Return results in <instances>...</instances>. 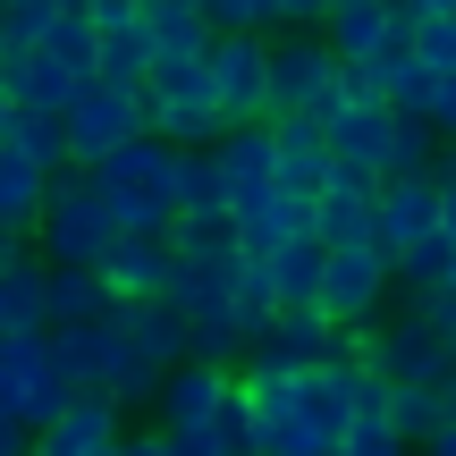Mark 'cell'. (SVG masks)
Here are the masks:
<instances>
[{"mask_svg":"<svg viewBox=\"0 0 456 456\" xmlns=\"http://www.w3.org/2000/svg\"><path fill=\"white\" fill-rule=\"evenodd\" d=\"M203 440H212L220 456H254V414H245V397H237V380H228V397L212 406V423H203Z\"/></svg>","mask_w":456,"mask_h":456,"instance_id":"4316f807","label":"cell"},{"mask_svg":"<svg viewBox=\"0 0 456 456\" xmlns=\"http://www.w3.org/2000/svg\"><path fill=\"white\" fill-rule=\"evenodd\" d=\"M440 237L456 245V195H448V186H440Z\"/></svg>","mask_w":456,"mask_h":456,"instance_id":"f35d334b","label":"cell"},{"mask_svg":"<svg viewBox=\"0 0 456 456\" xmlns=\"http://www.w3.org/2000/svg\"><path fill=\"white\" fill-rule=\"evenodd\" d=\"M423 17H456V0H423Z\"/></svg>","mask_w":456,"mask_h":456,"instance_id":"60d3db41","label":"cell"},{"mask_svg":"<svg viewBox=\"0 0 456 456\" xmlns=\"http://www.w3.org/2000/svg\"><path fill=\"white\" fill-rule=\"evenodd\" d=\"M262 85H271V110H262V118H330L346 102V68L330 60L322 34L262 43Z\"/></svg>","mask_w":456,"mask_h":456,"instance_id":"277c9868","label":"cell"},{"mask_svg":"<svg viewBox=\"0 0 456 456\" xmlns=\"http://www.w3.org/2000/svg\"><path fill=\"white\" fill-rule=\"evenodd\" d=\"M110 212H102L94 178L85 169H51L43 178V212H34V254H43V271H94L102 254H110Z\"/></svg>","mask_w":456,"mask_h":456,"instance_id":"7a4b0ae2","label":"cell"},{"mask_svg":"<svg viewBox=\"0 0 456 456\" xmlns=\"http://www.w3.org/2000/svg\"><path fill=\"white\" fill-rule=\"evenodd\" d=\"M423 456H456V423H440V431H431V440H423Z\"/></svg>","mask_w":456,"mask_h":456,"instance_id":"d590c367","label":"cell"},{"mask_svg":"<svg viewBox=\"0 0 456 456\" xmlns=\"http://www.w3.org/2000/svg\"><path fill=\"white\" fill-rule=\"evenodd\" d=\"M85 178H94V195H102V212H110L118 237H161V228L178 220V152L152 144V135L102 152Z\"/></svg>","mask_w":456,"mask_h":456,"instance_id":"6da1fadb","label":"cell"},{"mask_svg":"<svg viewBox=\"0 0 456 456\" xmlns=\"http://www.w3.org/2000/svg\"><path fill=\"white\" fill-rule=\"evenodd\" d=\"M0 456H26V431H17L9 414H0Z\"/></svg>","mask_w":456,"mask_h":456,"instance_id":"8d00e7d4","label":"cell"},{"mask_svg":"<svg viewBox=\"0 0 456 456\" xmlns=\"http://www.w3.org/2000/svg\"><path fill=\"white\" fill-rule=\"evenodd\" d=\"M68 397H77V389L51 372L43 338H0V414H9L17 431H43Z\"/></svg>","mask_w":456,"mask_h":456,"instance_id":"9c48e42d","label":"cell"},{"mask_svg":"<svg viewBox=\"0 0 456 456\" xmlns=\"http://www.w3.org/2000/svg\"><path fill=\"white\" fill-rule=\"evenodd\" d=\"M34 51H43V60L60 68V77L94 85V17H85V9H60V17L43 26V43H34Z\"/></svg>","mask_w":456,"mask_h":456,"instance_id":"44dd1931","label":"cell"},{"mask_svg":"<svg viewBox=\"0 0 456 456\" xmlns=\"http://www.w3.org/2000/svg\"><path fill=\"white\" fill-rule=\"evenodd\" d=\"M423 237H440V178H380L372 186V245L397 262Z\"/></svg>","mask_w":456,"mask_h":456,"instance_id":"30bf717a","label":"cell"},{"mask_svg":"<svg viewBox=\"0 0 456 456\" xmlns=\"http://www.w3.org/2000/svg\"><path fill=\"white\" fill-rule=\"evenodd\" d=\"M440 169V135L423 118H389V152H380V178H431Z\"/></svg>","mask_w":456,"mask_h":456,"instance_id":"d4e9b609","label":"cell"},{"mask_svg":"<svg viewBox=\"0 0 456 456\" xmlns=\"http://www.w3.org/2000/svg\"><path fill=\"white\" fill-rule=\"evenodd\" d=\"M431 178H440L448 195H456V144H440V169H431Z\"/></svg>","mask_w":456,"mask_h":456,"instance_id":"74e56055","label":"cell"},{"mask_svg":"<svg viewBox=\"0 0 456 456\" xmlns=\"http://www.w3.org/2000/svg\"><path fill=\"white\" fill-rule=\"evenodd\" d=\"M380 414H389V431L406 448H423L431 431H440V380H406V389H389V406H380Z\"/></svg>","mask_w":456,"mask_h":456,"instance_id":"484cf974","label":"cell"},{"mask_svg":"<svg viewBox=\"0 0 456 456\" xmlns=\"http://www.w3.org/2000/svg\"><path fill=\"white\" fill-rule=\"evenodd\" d=\"M313 245H372V195L330 178L313 195Z\"/></svg>","mask_w":456,"mask_h":456,"instance_id":"ffe728a7","label":"cell"},{"mask_svg":"<svg viewBox=\"0 0 456 456\" xmlns=\"http://www.w3.org/2000/svg\"><path fill=\"white\" fill-rule=\"evenodd\" d=\"M178 9H195V0H135V17H144V26H152V17H178Z\"/></svg>","mask_w":456,"mask_h":456,"instance_id":"836d02e7","label":"cell"},{"mask_svg":"<svg viewBox=\"0 0 456 456\" xmlns=\"http://www.w3.org/2000/svg\"><path fill=\"white\" fill-rule=\"evenodd\" d=\"M0 9H9V0H0Z\"/></svg>","mask_w":456,"mask_h":456,"instance_id":"7bdbcfd3","label":"cell"},{"mask_svg":"<svg viewBox=\"0 0 456 456\" xmlns=\"http://www.w3.org/2000/svg\"><path fill=\"white\" fill-rule=\"evenodd\" d=\"M262 43H271V34H212V43H203V77H212L220 127H254V118L271 110V85H262Z\"/></svg>","mask_w":456,"mask_h":456,"instance_id":"ba28073f","label":"cell"},{"mask_svg":"<svg viewBox=\"0 0 456 456\" xmlns=\"http://www.w3.org/2000/svg\"><path fill=\"white\" fill-rule=\"evenodd\" d=\"M262 279H271V296H279V313H288V305H313V288H322V245H313V237H296V245H279V254L262 262Z\"/></svg>","mask_w":456,"mask_h":456,"instance_id":"7402d4cb","label":"cell"},{"mask_svg":"<svg viewBox=\"0 0 456 456\" xmlns=\"http://www.w3.org/2000/svg\"><path fill=\"white\" fill-rule=\"evenodd\" d=\"M60 135H68V169H94L102 152L144 135V94H127V85H77V102L60 110Z\"/></svg>","mask_w":456,"mask_h":456,"instance_id":"8992f818","label":"cell"},{"mask_svg":"<svg viewBox=\"0 0 456 456\" xmlns=\"http://www.w3.org/2000/svg\"><path fill=\"white\" fill-rule=\"evenodd\" d=\"M346 355H355L372 380H389V389H406V380H448L456 372V346H448V330H440L431 305L380 313L372 330H346Z\"/></svg>","mask_w":456,"mask_h":456,"instance_id":"3957f363","label":"cell"},{"mask_svg":"<svg viewBox=\"0 0 456 456\" xmlns=\"http://www.w3.org/2000/svg\"><path fill=\"white\" fill-rule=\"evenodd\" d=\"M414 68L423 77H456V17H423L414 26Z\"/></svg>","mask_w":456,"mask_h":456,"instance_id":"83f0119b","label":"cell"},{"mask_svg":"<svg viewBox=\"0 0 456 456\" xmlns=\"http://www.w3.org/2000/svg\"><path fill=\"white\" fill-rule=\"evenodd\" d=\"M423 127L440 135V144H456V77H431V110H423Z\"/></svg>","mask_w":456,"mask_h":456,"instance_id":"1f68e13d","label":"cell"},{"mask_svg":"<svg viewBox=\"0 0 456 456\" xmlns=\"http://www.w3.org/2000/svg\"><path fill=\"white\" fill-rule=\"evenodd\" d=\"M330 17V0H262V26H279V34H313Z\"/></svg>","mask_w":456,"mask_h":456,"instance_id":"4dcf8cb0","label":"cell"},{"mask_svg":"<svg viewBox=\"0 0 456 456\" xmlns=\"http://www.w3.org/2000/svg\"><path fill=\"white\" fill-rule=\"evenodd\" d=\"M228 380H237V363H169L161 389H152V414H161V431H203L212 423V406L228 397Z\"/></svg>","mask_w":456,"mask_h":456,"instance_id":"7c38bea8","label":"cell"},{"mask_svg":"<svg viewBox=\"0 0 456 456\" xmlns=\"http://www.w3.org/2000/svg\"><path fill=\"white\" fill-rule=\"evenodd\" d=\"M440 423H456V372L440 380Z\"/></svg>","mask_w":456,"mask_h":456,"instance_id":"ab89813d","label":"cell"},{"mask_svg":"<svg viewBox=\"0 0 456 456\" xmlns=\"http://www.w3.org/2000/svg\"><path fill=\"white\" fill-rule=\"evenodd\" d=\"M161 456H220L203 431H161Z\"/></svg>","mask_w":456,"mask_h":456,"instance_id":"d6a6232c","label":"cell"},{"mask_svg":"<svg viewBox=\"0 0 456 456\" xmlns=\"http://www.w3.org/2000/svg\"><path fill=\"white\" fill-rule=\"evenodd\" d=\"M389 102H372V94H346L338 110L322 118V144H330V178L338 186H363L372 195L380 186V152H389Z\"/></svg>","mask_w":456,"mask_h":456,"instance_id":"52a82bcc","label":"cell"},{"mask_svg":"<svg viewBox=\"0 0 456 456\" xmlns=\"http://www.w3.org/2000/svg\"><path fill=\"white\" fill-rule=\"evenodd\" d=\"M338 338H346V330H330L313 305H288V313H271V330H262L245 355H254V363H279V372H305V363L338 355Z\"/></svg>","mask_w":456,"mask_h":456,"instance_id":"4fadbf2b","label":"cell"},{"mask_svg":"<svg viewBox=\"0 0 456 456\" xmlns=\"http://www.w3.org/2000/svg\"><path fill=\"white\" fill-rule=\"evenodd\" d=\"M178 220H228V195H220L212 144H203V152H178Z\"/></svg>","mask_w":456,"mask_h":456,"instance_id":"cb8c5ba5","label":"cell"},{"mask_svg":"<svg viewBox=\"0 0 456 456\" xmlns=\"http://www.w3.org/2000/svg\"><path fill=\"white\" fill-rule=\"evenodd\" d=\"M338 456H414V448L389 431V414H355V423L338 431Z\"/></svg>","mask_w":456,"mask_h":456,"instance_id":"f1b7e54d","label":"cell"},{"mask_svg":"<svg viewBox=\"0 0 456 456\" xmlns=\"http://www.w3.org/2000/svg\"><path fill=\"white\" fill-rule=\"evenodd\" d=\"M397 296V271L380 245H322V288H313V313L330 330H372Z\"/></svg>","mask_w":456,"mask_h":456,"instance_id":"5b68a950","label":"cell"},{"mask_svg":"<svg viewBox=\"0 0 456 456\" xmlns=\"http://www.w3.org/2000/svg\"><path fill=\"white\" fill-rule=\"evenodd\" d=\"M152 77V34L144 17H110V26H94V85H144Z\"/></svg>","mask_w":456,"mask_h":456,"instance_id":"e0dca14e","label":"cell"},{"mask_svg":"<svg viewBox=\"0 0 456 456\" xmlns=\"http://www.w3.org/2000/svg\"><path fill=\"white\" fill-rule=\"evenodd\" d=\"M110 322H118V338H127L135 355L152 363V372H169V363H186V322H178V313L161 305V296H152V305H118Z\"/></svg>","mask_w":456,"mask_h":456,"instance_id":"ac0fdd59","label":"cell"},{"mask_svg":"<svg viewBox=\"0 0 456 456\" xmlns=\"http://www.w3.org/2000/svg\"><path fill=\"white\" fill-rule=\"evenodd\" d=\"M118 456H161V431H144V440H127V431H118Z\"/></svg>","mask_w":456,"mask_h":456,"instance_id":"e575fe53","label":"cell"},{"mask_svg":"<svg viewBox=\"0 0 456 456\" xmlns=\"http://www.w3.org/2000/svg\"><path fill=\"white\" fill-rule=\"evenodd\" d=\"M271 127V186L296 203H313L330 186V144H322V118H262Z\"/></svg>","mask_w":456,"mask_h":456,"instance_id":"8fae6325","label":"cell"},{"mask_svg":"<svg viewBox=\"0 0 456 456\" xmlns=\"http://www.w3.org/2000/svg\"><path fill=\"white\" fill-rule=\"evenodd\" d=\"M0 152L34 161L43 178H51V169H68V135H60V118H51V110H17V118H9V144H0Z\"/></svg>","mask_w":456,"mask_h":456,"instance_id":"603a6c76","label":"cell"},{"mask_svg":"<svg viewBox=\"0 0 456 456\" xmlns=\"http://www.w3.org/2000/svg\"><path fill=\"white\" fill-rule=\"evenodd\" d=\"M118 313V296L102 288L94 271H51L43 279V322L51 330H94V322H110Z\"/></svg>","mask_w":456,"mask_h":456,"instance_id":"d6986e66","label":"cell"},{"mask_svg":"<svg viewBox=\"0 0 456 456\" xmlns=\"http://www.w3.org/2000/svg\"><path fill=\"white\" fill-rule=\"evenodd\" d=\"M203 34H271L262 26V0H195Z\"/></svg>","mask_w":456,"mask_h":456,"instance_id":"f546056e","label":"cell"},{"mask_svg":"<svg viewBox=\"0 0 456 456\" xmlns=\"http://www.w3.org/2000/svg\"><path fill=\"white\" fill-rule=\"evenodd\" d=\"M85 456H118V440H110V448H85Z\"/></svg>","mask_w":456,"mask_h":456,"instance_id":"b9f144b4","label":"cell"},{"mask_svg":"<svg viewBox=\"0 0 456 456\" xmlns=\"http://www.w3.org/2000/svg\"><path fill=\"white\" fill-rule=\"evenodd\" d=\"M94 279L118 305H152L169 288V237H110V254L94 262Z\"/></svg>","mask_w":456,"mask_h":456,"instance_id":"5bb4252c","label":"cell"},{"mask_svg":"<svg viewBox=\"0 0 456 456\" xmlns=\"http://www.w3.org/2000/svg\"><path fill=\"white\" fill-rule=\"evenodd\" d=\"M43 254H34V245H9V254H0V338H43Z\"/></svg>","mask_w":456,"mask_h":456,"instance_id":"9a60e30c","label":"cell"},{"mask_svg":"<svg viewBox=\"0 0 456 456\" xmlns=\"http://www.w3.org/2000/svg\"><path fill=\"white\" fill-rule=\"evenodd\" d=\"M212 169H220V195H228V212L237 203H254V195H271V127H228L220 144H212Z\"/></svg>","mask_w":456,"mask_h":456,"instance_id":"2e32d148","label":"cell"}]
</instances>
